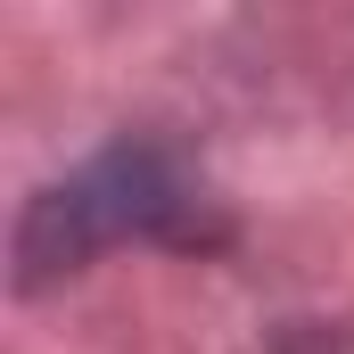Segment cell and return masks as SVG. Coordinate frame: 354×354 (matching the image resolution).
<instances>
[{"mask_svg": "<svg viewBox=\"0 0 354 354\" xmlns=\"http://www.w3.org/2000/svg\"><path fill=\"white\" fill-rule=\"evenodd\" d=\"M181 214H189V198H181V181L165 174V157H157V149H115V157H99L83 181L50 189V198L33 206V223H25V264L33 272L83 264L91 248L140 239V231H174Z\"/></svg>", "mask_w": 354, "mask_h": 354, "instance_id": "6da1fadb", "label": "cell"}]
</instances>
